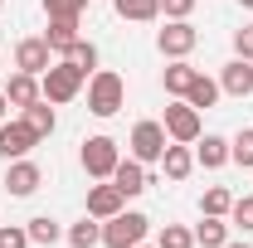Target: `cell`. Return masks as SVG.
I'll return each mask as SVG.
<instances>
[{
    "label": "cell",
    "mask_w": 253,
    "mask_h": 248,
    "mask_svg": "<svg viewBox=\"0 0 253 248\" xmlns=\"http://www.w3.org/2000/svg\"><path fill=\"white\" fill-rule=\"evenodd\" d=\"M122 107H126V83H122V73L97 68L93 78H88V112H93V117H117Z\"/></svg>",
    "instance_id": "obj_1"
},
{
    "label": "cell",
    "mask_w": 253,
    "mask_h": 248,
    "mask_svg": "<svg viewBox=\"0 0 253 248\" xmlns=\"http://www.w3.org/2000/svg\"><path fill=\"white\" fill-rule=\"evenodd\" d=\"M83 68H73V63L63 59V63H54L44 78H39V93H44V102H54V107H63V102H73V97L83 93Z\"/></svg>",
    "instance_id": "obj_2"
},
{
    "label": "cell",
    "mask_w": 253,
    "mask_h": 248,
    "mask_svg": "<svg viewBox=\"0 0 253 248\" xmlns=\"http://www.w3.org/2000/svg\"><path fill=\"white\" fill-rule=\"evenodd\" d=\"M146 229H151V219L136 214V209H122V214L102 219V248H136L146 239Z\"/></svg>",
    "instance_id": "obj_3"
},
{
    "label": "cell",
    "mask_w": 253,
    "mask_h": 248,
    "mask_svg": "<svg viewBox=\"0 0 253 248\" xmlns=\"http://www.w3.org/2000/svg\"><path fill=\"white\" fill-rule=\"evenodd\" d=\"M78 161H83V170H88L93 180H112V170H117L122 151H117V141H112V136H88Z\"/></svg>",
    "instance_id": "obj_4"
},
{
    "label": "cell",
    "mask_w": 253,
    "mask_h": 248,
    "mask_svg": "<svg viewBox=\"0 0 253 248\" xmlns=\"http://www.w3.org/2000/svg\"><path fill=\"white\" fill-rule=\"evenodd\" d=\"M166 136H170V141H185V146H195V141H200V131H205V126H200V107H190L185 97H180V102H170V107H166Z\"/></svg>",
    "instance_id": "obj_5"
},
{
    "label": "cell",
    "mask_w": 253,
    "mask_h": 248,
    "mask_svg": "<svg viewBox=\"0 0 253 248\" xmlns=\"http://www.w3.org/2000/svg\"><path fill=\"white\" fill-rule=\"evenodd\" d=\"M166 126L161 122H136L131 126V161H141V165H156L161 156H166Z\"/></svg>",
    "instance_id": "obj_6"
},
{
    "label": "cell",
    "mask_w": 253,
    "mask_h": 248,
    "mask_svg": "<svg viewBox=\"0 0 253 248\" xmlns=\"http://www.w3.org/2000/svg\"><path fill=\"white\" fill-rule=\"evenodd\" d=\"M39 185H44V170H39L34 161H25V156H20V161H5V190H10L15 200H30Z\"/></svg>",
    "instance_id": "obj_7"
},
{
    "label": "cell",
    "mask_w": 253,
    "mask_h": 248,
    "mask_svg": "<svg viewBox=\"0 0 253 248\" xmlns=\"http://www.w3.org/2000/svg\"><path fill=\"white\" fill-rule=\"evenodd\" d=\"M195 44H200V34H195V25H190V20H170V25L156 34V49L166 54V59H185Z\"/></svg>",
    "instance_id": "obj_8"
},
{
    "label": "cell",
    "mask_w": 253,
    "mask_h": 248,
    "mask_svg": "<svg viewBox=\"0 0 253 248\" xmlns=\"http://www.w3.org/2000/svg\"><path fill=\"white\" fill-rule=\"evenodd\" d=\"M15 68H20V73H34V78H44V73L54 68V49H49L44 39H20V44H15Z\"/></svg>",
    "instance_id": "obj_9"
},
{
    "label": "cell",
    "mask_w": 253,
    "mask_h": 248,
    "mask_svg": "<svg viewBox=\"0 0 253 248\" xmlns=\"http://www.w3.org/2000/svg\"><path fill=\"white\" fill-rule=\"evenodd\" d=\"M34 141H39V136L30 131V122H25V117H20V122H10V117L0 122V156H5V161H20V156H30V151H34Z\"/></svg>",
    "instance_id": "obj_10"
},
{
    "label": "cell",
    "mask_w": 253,
    "mask_h": 248,
    "mask_svg": "<svg viewBox=\"0 0 253 248\" xmlns=\"http://www.w3.org/2000/svg\"><path fill=\"white\" fill-rule=\"evenodd\" d=\"M219 93H229V97H249L253 93V63L249 59H234L224 63V73H219Z\"/></svg>",
    "instance_id": "obj_11"
},
{
    "label": "cell",
    "mask_w": 253,
    "mask_h": 248,
    "mask_svg": "<svg viewBox=\"0 0 253 248\" xmlns=\"http://www.w3.org/2000/svg\"><path fill=\"white\" fill-rule=\"evenodd\" d=\"M0 93H5V102H10V107H20V112H25L30 102H39V97H44V93H39V78H34V73H20V68L5 78V88H0Z\"/></svg>",
    "instance_id": "obj_12"
},
{
    "label": "cell",
    "mask_w": 253,
    "mask_h": 248,
    "mask_svg": "<svg viewBox=\"0 0 253 248\" xmlns=\"http://www.w3.org/2000/svg\"><path fill=\"white\" fill-rule=\"evenodd\" d=\"M122 205H126V195L112 185V180L88 190V214H93V219H112V214H122Z\"/></svg>",
    "instance_id": "obj_13"
},
{
    "label": "cell",
    "mask_w": 253,
    "mask_h": 248,
    "mask_svg": "<svg viewBox=\"0 0 253 248\" xmlns=\"http://www.w3.org/2000/svg\"><path fill=\"white\" fill-rule=\"evenodd\" d=\"M112 185L122 190L126 200H131V195H141V190L151 185V180H146V165H141V161H131V156H126V161H117V170H112Z\"/></svg>",
    "instance_id": "obj_14"
},
{
    "label": "cell",
    "mask_w": 253,
    "mask_h": 248,
    "mask_svg": "<svg viewBox=\"0 0 253 248\" xmlns=\"http://www.w3.org/2000/svg\"><path fill=\"white\" fill-rule=\"evenodd\" d=\"M195 165H205V170L229 165V141H224V136H214V131H205V141L195 146Z\"/></svg>",
    "instance_id": "obj_15"
},
{
    "label": "cell",
    "mask_w": 253,
    "mask_h": 248,
    "mask_svg": "<svg viewBox=\"0 0 253 248\" xmlns=\"http://www.w3.org/2000/svg\"><path fill=\"white\" fill-rule=\"evenodd\" d=\"M63 239H68V248H97L102 244V219H78V224H68L63 229Z\"/></svg>",
    "instance_id": "obj_16"
},
{
    "label": "cell",
    "mask_w": 253,
    "mask_h": 248,
    "mask_svg": "<svg viewBox=\"0 0 253 248\" xmlns=\"http://www.w3.org/2000/svg\"><path fill=\"white\" fill-rule=\"evenodd\" d=\"M78 39H83V34H78V20H49V30H44V44H49L54 54H68Z\"/></svg>",
    "instance_id": "obj_17"
},
{
    "label": "cell",
    "mask_w": 253,
    "mask_h": 248,
    "mask_svg": "<svg viewBox=\"0 0 253 248\" xmlns=\"http://www.w3.org/2000/svg\"><path fill=\"white\" fill-rule=\"evenodd\" d=\"M20 117L30 122V131L39 136V141H44V136H49V131L59 126V117H54V102H44V97H39V102H30V107H25Z\"/></svg>",
    "instance_id": "obj_18"
},
{
    "label": "cell",
    "mask_w": 253,
    "mask_h": 248,
    "mask_svg": "<svg viewBox=\"0 0 253 248\" xmlns=\"http://www.w3.org/2000/svg\"><path fill=\"white\" fill-rule=\"evenodd\" d=\"M161 165H166V175H170V180H185L190 170H195V151H190L185 141H175V146H166Z\"/></svg>",
    "instance_id": "obj_19"
},
{
    "label": "cell",
    "mask_w": 253,
    "mask_h": 248,
    "mask_svg": "<svg viewBox=\"0 0 253 248\" xmlns=\"http://www.w3.org/2000/svg\"><path fill=\"white\" fill-rule=\"evenodd\" d=\"M224 244H229V219L205 214V224L195 229V248H224Z\"/></svg>",
    "instance_id": "obj_20"
},
{
    "label": "cell",
    "mask_w": 253,
    "mask_h": 248,
    "mask_svg": "<svg viewBox=\"0 0 253 248\" xmlns=\"http://www.w3.org/2000/svg\"><path fill=\"white\" fill-rule=\"evenodd\" d=\"M112 10L122 20H131V25H146V20L161 15V0H112Z\"/></svg>",
    "instance_id": "obj_21"
},
{
    "label": "cell",
    "mask_w": 253,
    "mask_h": 248,
    "mask_svg": "<svg viewBox=\"0 0 253 248\" xmlns=\"http://www.w3.org/2000/svg\"><path fill=\"white\" fill-rule=\"evenodd\" d=\"M195 73H200V68H190L185 59H175L170 68H166V78H161V83H166V93H170V97H185L190 83H195Z\"/></svg>",
    "instance_id": "obj_22"
},
{
    "label": "cell",
    "mask_w": 253,
    "mask_h": 248,
    "mask_svg": "<svg viewBox=\"0 0 253 248\" xmlns=\"http://www.w3.org/2000/svg\"><path fill=\"white\" fill-rule=\"evenodd\" d=\"M185 102H190V107H214V102H219V83H214V78H205V73H195Z\"/></svg>",
    "instance_id": "obj_23"
},
{
    "label": "cell",
    "mask_w": 253,
    "mask_h": 248,
    "mask_svg": "<svg viewBox=\"0 0 253 248\" xmlns=\"http://www.w3.org/2000/svg\"><path fill=\"white\" fill-rule=\"evenodd\" d=\"M25 229H30V244H44V248H49V244H59V239H63V229H59V224H54V219H49V214L30 219Z\"/></svg>",
    "instance_id": "obj_24"
},
{
    "label": "cell",
    "mask_w": 253,
    "mask_h": 248,
    "mask_svg": "<svg viewBox=\"0 0 253 248\" xmlns=\"http://www.w3.org/2000/svg\"><path fill=\"white\" fill-rule=\"evenodd\" d=\"M156 248H195V229H185V224H166L161 229Z\"/></svg>",
    "instance_id": "obj_25"
},
{
    "label": "cell",
    "mask_w": 253,
    "mask_h": 248,
    "mask_svg": "<svg viewBox=\"0 0 253 248\" xmlns=\"http://www.w3.org/2000/svg\"><path fill=\"white\" fill-rule=\"evenodd\" d=\"M88 0H44V15L49 20H83Z\"/></svg>",
    "instance_id": "obj_26"
},
{
    "label": "cell",
    "mask_w": 253,
    "mask_h": 248,
    "mask_svg": "<svg viewBox=\"0 0 253 248\" xmlns=\"http://www.w3.org/2000/svg\"><path fill=\"white\" fill-rule=\"evenodd\" d=\"M63 59L73 63V68H83V73H93V68H97V49H93V39H78V44H73Z\"/></svg>",
    "instance_id": "obj_27"
},
{
    "label": "cell",
    "mask_w": 253,
    "mask_h": 248,
    "mask_svg": "<svg viewBox=\"0 0 253 248\" xmlns=\"http://www.w3.org/2000/svg\"><path fill=\"white\" fill-rule=\"evenodd\" d=\"M229 205H234V195H229V190H224V185H210V190H205V200H200V209H205V214H229Z\"/></svg>",
    "instance_id": "obj_28"
},
{
    "label": "cell",
    "mask_w": 253,
    "mask_h": 248,
    "mask_svg": "<svg viewBox=\"0 0 253 248\" xmlns=\"http://www.w3.org/2000/svg\"><path fill=\"white\" fill-rule=\"evenodd\" d=\"M229 224L244 229V234H253V195H239V200L229 205Z\"/></svg>",
    "instance_id": "obj_29"
},
{
    "label": "cell",
    "mask_w": 253,
    "mask_h": 248,
    "mask_svg": "<svg viewBox=\"0 0 253 248\" xmlns=\"http://www.w3.org/2000/svg\"><path fill=\"white\" fill-rule=\"evenodd\" d=\"M229 161H239V165H249V170H253V126H244V131L229 141Z\"/></svg>",
    "instance_id": "obj_30"
},
{
    "label": "cell",
    "mask_w": 253,
    "mask_h": 248,
    "mask_svg": "<svg viewBox=\"0 0 253 248\" xmlns=\"http://www.w3.org/2000/svg\"><path fill=\"white\" fill-rule=\"evenodd\" d=\"M0 248H30V229H20V224H0Z\"/></svg>",
    "instance_id": "obj_31"
},
{
    "label": "cell",
    "mask_w": 253,
    "mask_h": 248,
    "mask_svg": "<svg viewBox=\"0 0 253 248\" xmlns=\"http://www.w3.org/2000/svg\"><path fill=\"white\" fill-rule=\"evenodd\" d=\"M234 54L253 63V25H244V30H234Z\"/></svg>",
    "instance_id": "obj_32"
},
{
    "label": "cell",
    "mask_w": 253,
    "mask_h": 248,
    "mask_svg": "<svg viewBox=\"0 0 253 248\" xmlns=\"http://www.w3.org/2000/svg\"><path fill=\"white\" fill-rule=\"evenodd\" d=\"M190 10H195V0H161V15L166 20H190Z\"/></svg>",
    "instance_id": "obj_33"
},
{
    "label": "cell",
    "mask_w": 253,
    "mask_h": 248,
    "mask_svg": "<svg viewBox=\"0 0 253 248\" xmlns=\"http://www.w3.org/2000/svg\"><path fill=\"white\" fill-rule=\"evenodd\" d=\"M5 117H10V102H5V93H0V122H5Z\"/></svg>",
    "instance_id": "obj_34"
},
{
    "label": "cell",
    "mask_w": 253,
    "mask_h": 248,
    "mask_svg": "<svg viewBox=\"0 0 253 248\" xmlns=\"http://www.w3.org/2000/svg\"><path fill=\"white\" fill-rule=\"evenodd\" d=\"M224 248H249V244H224Z\"/></svg>",
    "instance_id": "obj_35"
},
{
    "label": "cell",
    "mask_w": 253,
    "mask_h": 248,
    "mask_svg": "<svg viewBox=\"0 0 253 248\" xmlns=\"http://www.w3.org/2000/svg\"><path fill=\"white\" fill-rule=\"evenodd\" d=\"M244 10H253V0H244Z\"/></svg>",
    "instance_id": "obj_36"
},
{
    "label": "cell",
    "mask_w": 253,
    "mask_h": 248,
    "mask_svg": "<svg viewBox=\"0 0 253 248\" xmlns=\"http://www.w3.org/2000/svg\"><path fill=\"white\" fill-rule=\"evenodd\" d=\"M136 248H146V244H136Z\"/></svg>",
    "instance_id": "obj_37"
},
{
    "label": "cell",
    "mask_w": 253,
    "mask_h": 248,
    "mask_svg": "<svg viewBox=\"0 0 253 248\" xmlns=\"http://www.w3.org/2000/svg\"><path fill=\"white\" fill-rule=\"evenodd\" d=\"M0 5H5V0H0Z\"/></svg>",
    "instance_id": "obj_38"
},
{
    "label": "cell",
    "mask_w": 253,
    "mask_h": 248,
    "mask_svg": "<svg viewBox=\"0 0 253 248\" xmlns=\"http://www.w3.org/2000/svg\"><path fill=\"white\" fill-rule=\"evenodd\" d=\"M0 68H5V63H0Z\"/></svg>",
    "instance_id": "obj_39"
}]
</instances>
